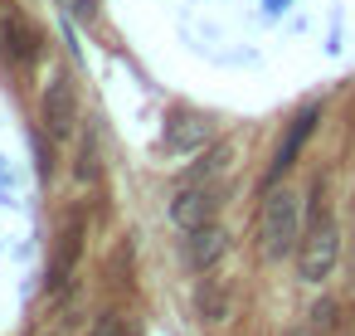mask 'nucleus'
Wrapping results in <instances>:
<instances>
[{
  "mask_svg": "<svg viewBox=\"0 0 355 336\" xmlns=\"http://www.w3.org/2000/svg\"><path fill=\"white\" fill-rule=\"evenodd\" d=\"M224 249H229V234H224L214 219L200 224V229H190V239H185V258H190V268H200V273H209Z\"/></svg>",
  "mask_w": 355,
  "mask_h": 336,
  "instance_id": "423d86ee",
  "label": "nucleus"
},
{
  "mask_svg": "<svg viewBox=\"0 0 355 336\" xmlns=\"http://www.w3.org/2000/svg\"><path fill=\"white\" fill-rule=\"evenodd\" d=\"M316 117H321L316 108H306V112H297V122L287 127V137H282V146H277V156H272V171H268V185H272V180H277V176H282V171H287V166L297 161V151L306 146V137H311V127H316Z\"/></svg>",
  "mask_w": 355,
  "mask_h": 336,
  "instance_id": "0eeeda50",
  "label": "nucleus"
},
{
  "mask_svg": "<svg viewBox=\"0 0 355 336\" xmlns=\"http://www.w3.org/2000/svg\"><path fill=\"white\" fill-rule=\"evenodd\" d=\"M44 127H49L54 142H69V132H73V88H69V78H54L44 88Z\"/></svg>",
  "mask_w": 355,
  "mask_h": 336,
  "instance_id": "39448f33",
  "label": "nucleus"
},
{
  "mask_svg": "<svg viewBox=\"0 0 355 336\" xmlns=\"http://www.w3.org/2000/svg\"><path fill=\"white\" fill-rule=\"evenodd\" d=\"M40 336H59V331H40Z\"/></svg>",
  "mask_w": 355,
  "mask_h": 336,
  "instance_id": "1a4fd4ad",
  "label": "nucleus"
},
{
  "mask_svg": "<svg viewBox=\"0 0 355 336\" xmlns=\"http://www.w3.org/2000/svg\"><path fill=\"white\" fill-rule=\"evenodd\" d=\"M336 253H340V239H336V224H331V215H326V205H321V185H316L311 224H306V234H302V244H297V273H302L306 283H321V278L336 268Z\"/></svg>",
  "mask_w": 355,
  "mask_h": 336,
  "instance_id": "f03ea898",
  "label": "nucleus"
},
{
  "mask_svg": "<svg viewBox=\"0 0 355 336\" xmlns=\"http://www.w3.org/2000/svg\"><path fill=\"white\" fill-rule=\"evenodd\" d=\"M205 142H209V122L195 117V112H175V117L166 122V137H161L166 156H190V151H200Z\"/></svg>",
  "mask_w": 355,
  "mask_h": 336,
  "instance_id": "20e7f679",
  "label": "nucleus"
},
{
  "mask_svg": "<svg viewBox=\"0 0 355 336\" xmlns=\"http://www.w3.org/2000/svg\"><path fill=\"white\" fill-rule=\"evenodd\" d=\"M214 210H219V190L209 185V180H185L180 185V195L171 200V219L190 234V229H200V224H209L214 219Z\"/></svg>",
  "mask_w": 355,
  "mask_h": 336,
  "instance_id": "7ed1b4c3",
  "label": "nucleus"
},
{
  "mask_svg": "<svg viewBox=\"0 0 355 336\" xmlns=\"http://www.w3.org/2000/svg\"><path fill=\"white\" fill-rule=\"evenodd\" d=\"M88 336H137V331H132L127 317H98V326H93Z\"/></svg>",
  "mask_w": 355,
  "mask_h": 336,
  "instance_id": "6e6552de",
  "label": "nucleus"
},
{
  "mask_svg": "<svg viewBox=\"0 0 355 336\" xmlns=\"http://www.w3.org/2000/svg\"><path fill=\"white\" fill-rule=\"evenodd\" d=\"M302 244V200L292 190H268L258 210V249L268 258H287Z\"/></svg>",
  "mask_w": 355,
  "mask_h": 336,
  "instance_id": "f257e3e1",
  "label": "nucleus"
}]
</instances>
